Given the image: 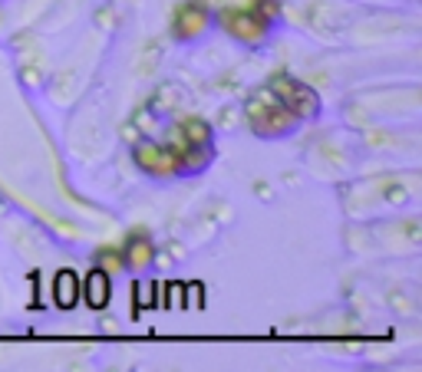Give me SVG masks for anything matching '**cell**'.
I'll list each match as a JSON object with an SVG mask.
<instances>
[{
	"label": "cell",
	"instance_id": "7a4b0ae2",
	"mask_svg": "<svg viewBox=\"0 0 422 372\" xmlns=\"http://www.w3.org/2000/svg\"><path fill=\"white\" fill-rule=\"evenodd\" d=\"M109 293H112V287H109V273L106 270H92L86 283H83V297L90 303L92 310H103L106 303H109Z\"/></svg>",
	"mask_w": 422,
	"mask_h": 372
},
{
	"label": "cell",
	"instance_id": "3957f363",
	"mask_svg": "<svg viewBox=\"0 0 422 372\" xmlns=\"http://www.w3.org/2000/svg\"><path fill=\"white\" fill-rule=\"evenodd\" d=\"M53 300H57V307H63V310H70L76 300H79V277H76L73 270H60L57 273V280H53Z\"/></svg>",
	"mask_w": 422,
	"mask_h": 372
},
{
	"label": "cell",
	"instance_id": "6da1fadb",
	"mask_svg": "<svg viewBox=\"0 0 422 372\" xmlns=\"http://www.w3.org/2000/svg\"><path fill=\"white\" fill-rule=\"evenodd\" d=\"M271 96L284 105L294 119H307V116H314L316 112V96L307 90L303 83L290 79L287 73H277L271 79Z\"/></svg>",
	"mask_w": 422,
	"mask_h": 372
},
{
	"label": "cell",
	"instance_id": "277c9868",
	"mask_svg": "<svg viewBox=\"0 0 422 372\" xmlns=\"http://www.w3.org/2000/svg\"><path fill=\"white\" fill-rule=\"evenodd\" d=\"M168 307H181V287L179 283L168 287Z\"/></svg>",
	"mask_w": 422,
	"mask_h": 372
}]
</instances>
